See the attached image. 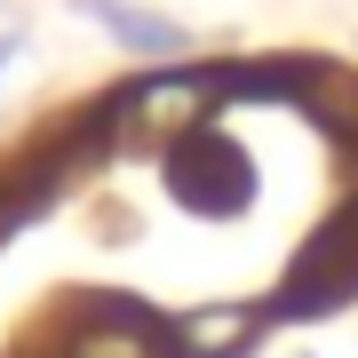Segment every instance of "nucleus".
I'll use <instances>...</instances> for the list:
<instances>
[{
    "label": "nucleus",
    "instance_id": "obj_6",
    "mask_svg": "<svg viewBox=\"0 0 358 358\" xmlns=\"http://www.w3.org/2000/svg\"><path fill=\"white\" fill-rule=\"evenodd\" d=\"M24 56H32V32L16 24V16H0V80H8L16 64H24Z\"/></svg>",
    "mask_w": 358,
    "mask_h": 358
},
{
    "label": "nucleus",
    "instance_id": "obj_7",
    "mask_svg": "<svg viewBox=\"0 0 358 358\" xmlns=\"http://www.w3.org/2000/svg\"><path fill=\"white\" fill-rule=\"evenodd\" d=\"M303 358H310V350H303Z\"/></svg>",
    "mask_w": 358,
    "mask_h": 358
},
{
    "label": "nucleus",
    "instance_id": "obj_2",
    "mask_svg": "<svg viewBox=\"0 0 358 358\" xmlns=\"http://www.w3.org/2000/svg\"><path fill=\"white\" fill-rule=\"evenodd\" d=\"M167 199L199 223H231L255 207V159L239 152L223 128H199L167 152Z\"/></svg>",
    "mask_w": 358,
    "mask_h": 358
},
{
    "label": "nucleus",
    "instance_id": "obj_5",
    "mask_svg": "<svg viewBox=\"0 0 358 358\" xmlns=\"http://www.w3.org/2000/svg\"><path fill=\"white\" fill-rule=\"evenodd\" d=\"M255 327H263L255 303H207V310H183L167 343H176V358H239L255 343Z\"/></svg>",
    "mask_w": 358,
    "mask_h": 358
},
{
    "label": "nucleus",
    "instance_id": "obj_1",
    "mask_svg": "<svg viewBox=\"0 0 358 358\" xmlns=\"http://www.w3.org/2000/svg\"><path fill=\"white\" fill-rule=\"evenodd\" d=\"M223 88H239V72H159V80H136V88L103 96L88 112L96 128V152H176L183 136L207 128V112L223 103Z\"/></svg>",
    "mask_w": 358,
    "mask_h": 358
},
{
    "label": "nucleus",
    "instance_id": "obj_3",
    "mask_svg": "<svg viewBox=\"0 0 358 358\" xmlns=\"http://www.w3.org/2000/svg\"><path fill=\"white\" fill-rule=\"evenodd\" d=\"M40 358H176V343L128 294H80V303L56 310V334Z\"/></svg>",
    "mask_w": 358,
    "mask_h": 358
},
{
    "label": "nucleus",
    "instance_id": "obj_4",
    "mask_svg": "<svg viewBox=\"0 0 358 358\" xmlns=\"http://www.w3.org/2000/svg\"><path fill=\"white\" fill-rule=\"evenodd\" d=\"M72 16L103 24L128 56H152V64L192 56V24H176V16H159V8H136V0H72Z\"/></svg>",
    "mask_w": 358,
    "mask_h": 358
}]
</instances>
